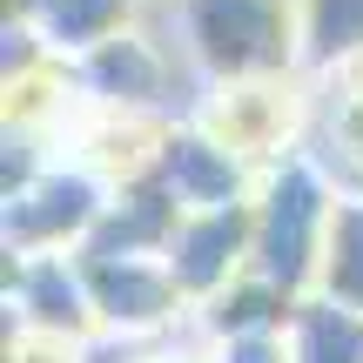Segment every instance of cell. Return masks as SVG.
Masks as SVG:
<instances>
[{"mask_svg": "<svg viewBox=\"0 0 363 363\" xmlns=\"http://www.w3.org/2000/svg\"><path fill=\"white\" fill-rule=\"evenodd\" d=\"M303 115H310V101L296 94V74L216 81V88L189 108L195 128H208L222 148H235L242 162H283V155H296Z\"/></svg>", "mask_w": 363, "mask_h": 363, "instance_id": "3", "label": "cell"}, {"mask_svg": "<svg viewBox=\"0 0 363 363\" xmlns=\"http://www.w3.org/2000/svg\"><path fill=\"white\" fill-rule=\"evenodd\" d=\"M155 175L175 189L182 208H229V202H249V162L235 155V148H222L208 128H195V121H175V128H169Z\"/></svg>", "mask_w": 363, "mask_h": 363, "instance_id": "9", "label": "cell"}, {"mask_svg": "<svg viewBox=\"0 0 363 363\" xmlns=\"http://www.w3.org/2000/svg\"><path fill=\"white\" fill-rule=\"evenodd\" d=\"M350 74H363V67H350Z\"/></svg>", "mask_w": 363, "mask_h": 363, "instance_id": "17", "label": "cell"}, {"mask_svg": "<svg viewBox=\"0 0 363 363\" xmlns=\"http://www.w3.org/2000/svg\"><path fill=\"white\" fill-rule=\"evenodd\" d=\"M74 256L88 269L94 310H101L108 330H155V323L175 316L182 283L162 256H88V249H74Z\"/></svg>", "mask_w": 363, "mask_h": 363, "instance_id": "8", "label": "cell"}, {"mask_svg": "<svg viewBox=\"0 0 363 363\" xmlns=\"http://www.w3.org/2000/svg\"><path fill=\"white\" fill-rule=\"evenodd\" d=\"M316 289L337 303L363 310V195H337V216H330V242H323V276Z\"/></svg>", "mask_w": 363, "mask_h": 363, "instance_id": "15", "label": "cell"}, {"mask_svg": "<svg viewBox=\"0 0 363 363\" xmlns=\"http://www.w3.org/2000/svg\"><path fill=\"white\" fill-rule=\"evenodd\" d=\"M289 350L296 363H363V310L310 289L289 316Z\"/></svg>", "mask_w": 363, "mask_h": 363, "instance_id": "12", "label": "cell"}, {"mask_svg": "<svg viewBox=\"0 0 363 363\" xmlns=\"http://www.w3.org/2000/svg\"><path fill=\"white\" fill-rule=\"evenodd\" d=\"M175 21V48L189 67L216 81H269L303 67L296 0H162Z\"/></svg>", "mask_w": 363, "mask_h": 363, "instance_id": "1", "label": "cell"}, {"mask_svg": "<svg viewBox=\"0 0 363 363\" xmlns=\"http://www.w3.org/2000/svg\"><path fill=\"white\" fill-rule=\"evenodd\" d=\"M337 101L323 108L316 128V169L337 182V195H363V74H337Z\"/></svg>", "mask_w": 363, "mask_h": 363, "instance_id": "13", "label": "cell"}, {"mask_svg": "<svg viewBox=\"0 0 363 363\" xmlns=\"http://www.w3.org/2000/svg\"><path fill=\"white\" fill-rule=\"evenodd\" d=\"M7 303L21 310V323L34 337H61V343H81L101 310H94V289H88V269H81L74 249H40V256H13L7 269Z\"/></svg>", "mask_w": 363, "mask_h": 363, "instance_id": "7", "label": "cell"}, {"mask_svg": "<svg viewBox=\"0 0 363 363\" xmlns=\"http://www.w3.org/2000/svg\"><path fill=\"white\" fill-rule=\"evenodd\" d=\"M135 13H142V0H7V21L34 27L48 40V54H61V61H74L94 40L135 27Z\"/></svg>", "mask_w": 363, "mask_h": 363, "instance_id": "10", "label": "cell"}, {"mask_svg": "<svg viewBox=\"0 0 363 363\" xmlns=\"http://www.w3.org/2000/svg\"><path fill=\"white\" fill-rule=\"evenodd\" d=\"M216 363H296L289 330H249V337H222Z\"/></svg>", "mask_w": 363, "mask_h": 363, "instance_id": "16", "label": "cell"}, {"mask_svg": "<svg viewBox=\"0 0 363 363\" xmlns=\"http://www.w3.org/2000/svg\"><path fill=\"white\" fill-rule=\"evenodd\" d=\"M337 216V182L316 169V155H283L269 162L256 189V256L249 269L269 276L289 296H310L323 276V242Z\"/></svg>", "mask_w": 363, "mask_h": 363, "instance_id": "2", "label": "cell"}, {"mask_svg": "<svg viewBox=\"0 0 363 363\" xmlns=\"http://www.w3.org/2000/svg\"><path fill=\"white\" fill-rule=\"evenodd\" d=\"M303 296H289V289H276L269 276H235L229 289H216V296L202 303L208 310V330L216 337H249V330H289V316H296Z\"/></svg>", "mask_w": 363, "mask_h": 363, "instance_id": "14", "label": "cell"}, {"mask_svg": "<svg viewBox=\"0 0 363 363\" xmlns=\"http://www.w3.org/2000/svg\"><path fill=\"white\" fill-rule=\"evenodd\" d=\"M67 88H81L108 115H162L175 94V61L142 27H121V34L94 40L88 54L67 61Z\"/></svg>", "mask_w": 363, "mask_h": 363, "instance_id": "5", "label": "cell"}, {"mask_svg": "<svg viewBox=\"0 0 363 363\" xmlns=\"http://www.w3.org/2000/svg\"><path fill=\"white\" fill-rule=\"evenodd\" d=\"M296 34L310 74L363 67V0H296Z\"/></svg>", "mask_w": 363, "mask_h": 363, "instance_id": "11", "label": "cell"}, {"mask_svg": "<svg viewBox=\"0 0 363 363\" xmlns=\"http://www.w3.org/2000/svg\"><path fill=\"white\" fill-rule=\"evenodd\" d=\"M115 202V182L94 169H40L27 189L7 195V256H40V249H81Z\"/></svg>", "mask_w": 363, "mask_h": 363, "instance_id": "4", "label": "cell"}, {"mask_svg": "<svg viewBox=\"0 0 363 363\" xmlns=\"http://www.w3.org/2000/svg\"><path fill=\"white\" fill-rule=\"evenodd\" d=\"M249 256H256V202H229V208H189L162 262L175 269L182 296L208 303L235 276H249Z\"/></svg>", "mask_w": 363, "mask_h": 363, "instance_id": "6", "label": "cell"}]
</instances>
